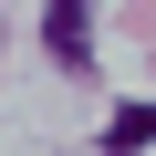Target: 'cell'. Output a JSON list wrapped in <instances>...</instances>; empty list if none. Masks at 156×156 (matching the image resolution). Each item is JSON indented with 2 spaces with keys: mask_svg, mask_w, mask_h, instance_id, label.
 Masks as SVG:
<instances>
[{
  "mask_svg": "<svg viewBox=\"0 0 156 156\" xmlns=\"http://www.w3.org/2000/svg\"><path fill=\"white\" fill-rule=\"evenodd\" d=\"M42 42H52L62 73H83L94 62V0H52V11H42Z\"/></svg>",
  "mask_w": 156,
  "mask_h": 156,
  "instance_id": "1",
  "label": "cell"
},
{
  "mask_svg": "<svg viewBox=\"0 0 156 156\" xmlns=\"http://www.w3.org/2000/svg\"><path fill=\"white\" fill-rule=\"evenodd\" d=\"M104 146H115V156H135V146H156V104H125V115L104 125Z\"/></svg>",
  "mask_w": 156,
  "mask_h": 156,
  "instance_id": "2",
  "label": "cell"
}]
</instances>
